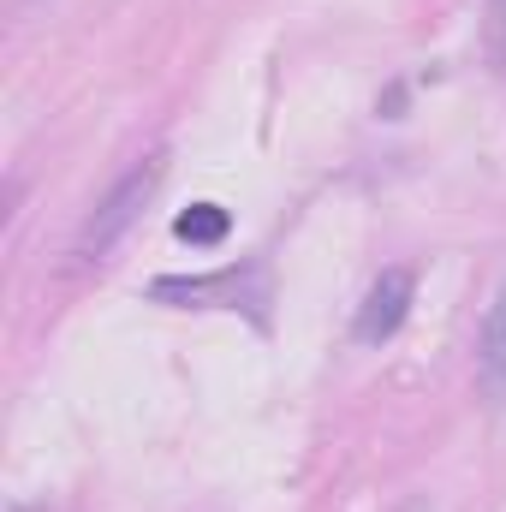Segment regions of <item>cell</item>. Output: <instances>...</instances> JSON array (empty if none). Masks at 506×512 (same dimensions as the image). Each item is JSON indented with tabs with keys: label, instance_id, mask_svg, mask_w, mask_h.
Segmentation results:
<instances>
[{
	"label": "cell",
	"instance_id": "cell-1",
	"mask_svg": "<svg viewBox=\"0 0 506 512\" xmlns=\"http://www.w3.org/2000/svg\"><path fill=\"white\" fill-rule=\"evenodd\" d=\"M155 185H161V149L137 155L126 173L96 197V209H90V215H84V227H78L72 256H78V262H108V256L120 251V239L137 227V215H143V203L155 197Z\"/></svg>",
	"mask_w": 506,
	"mask_h": 512
},
{
	"label": "cell",
	"instance_id": "cell-2",
	"mask_svg": "<svg viewBox=\"0 0 506 512\" xmlns=\"http://www.w3.org/2000/svg\"><path fill=\"white\" fill-rule=\"evenodd\" d=\"M411 304H417V268H405V262L381 268L376 280H370V292H364V304H358V316H352V340L364 352H381L405 328Z\"/></svg>",
	"mask_w": 506,
	"mask_h": 512
},
{
	"label": "cell",
	"instance_id": "cell-3",
	"mask_svg": "<svg viewBox=\"0 0 506 512\" xmlns=\"http://www.w3.org/2000/svg\"><path fill=\"white\" fill-rule=\"evenodd\" d=\"M477 387L489 405L506 399V274L495 280L489 304H483V322H477Z\"/></svg>",
	"mask_w": 506,
	"mask_h": 512
},
{
	"label": "cell",
	"instance_id": "cell-4",
	"mask_svg": "<svg viewBox=\"0 0 506 512\" xmlns=\"http://www.w3.org/2000/svg\"><path fill=\"white\" fill-rule=\"evenodd\" d=\"M173 233H179L191 251H215V245L233 233V215H227L221 203H191V209L173 221Z\"/></svg>",
	"mask_w": 506,
	"mask_h": 512
},
{
	"label": "cell",
	"instance_id": "cell-5",
	"mask_svg": "<svg viewBox=\"0 0 506 512\" xmlns=\"http://www.w3.org/2000/svg\"><path fill=\"white\" fill-rule=\"evenodd\" d=\"M489 54L501 60V72H506V0H489Z\"/></svg>",
	"mask_w": 506,
	"mask_h": 512
},
{
	"label": "cell",
	"instance_id": "cell-6",
	"mask_svg": "<svg viewBox=\"0 0 506 512\" xmlns=\"http://www.w3.org/2000/svg\"><path fill=\"white\" fill-rule=\"evenodd\" d=\"M6 512H48V507H42V501H12Z\"/></svg>",
	"mask_w": 506,
	"mask_h": 512
},
{
	"label": "cell",
	"instance_id": "cell-7",
	"mask_svg": "<svg viewBox=\"0 0 506 512\" xmlns=\"http://www.w3.org/2000/svg\"><path fill=\"white\" fill-rule=\"evenodd\" d=\"M12 6H18V12H30V6H42V0H12Z\"/></svg>",
	"mask_w": 506,
	"mask_h": 512
}]
</instances>
